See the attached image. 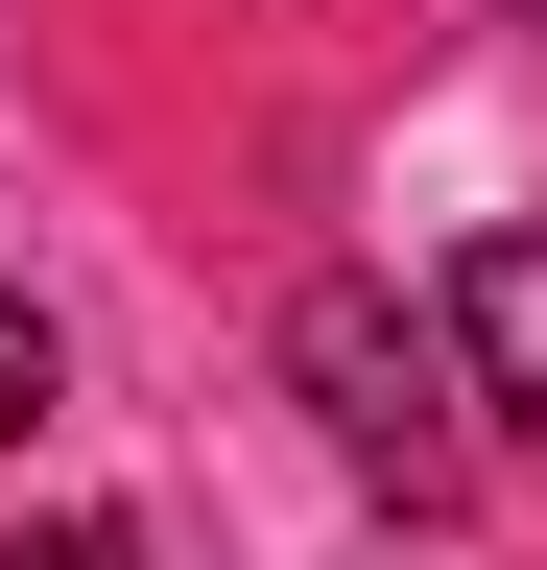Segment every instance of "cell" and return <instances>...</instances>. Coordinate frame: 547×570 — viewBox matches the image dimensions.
I'll list each match as a JSON object with an SVG mask.
<instances>
[{
    "mask_svg": "<svg viewBox=\"0 0 547 570\" xmlns=\"http://www.w3.org/2000/svg\"><path fill=\"white\" fill-rule=\"evenodd\" d=\"M476 356L452 333H404V285H358V262H333V285H286V404L333 428V475H381L404 499V523H452V475H476Z\"/></svg>",
    "mask_w": 547,
    "mask_h": 570,
    "instance_id": "1",
    "label": "cell"
},
{
    "mask_svg": "<svg viewBox=\"0 0 547 570\" xmlns=\"http://www.w3.org/2000/svg\"><path fill=\"white\" fill-rule=\"evenodd\" d=\"M452 356H476V428H547V214L452 262Z\"/></svg>",
    "mask_w": 547,
    "mask_h": 570,
    "instance_id": "2",
    "label": "cell"
},
{
    "mask_svg": "<svg viewBox=\"0 0 547 570\" xmlns=\"http://www.w3.org/2000/svg\"><path fill=\"white\" fill-rule=\"evenodd\" d=\"M48 404H72V356H48V309H25V285H0V452H25Z\"/></svg>",
    "mask_w": 547,
    "mask_h": 570,
    "instance_id": "3",
    "label": "cell"
},
{
    "mask_svg": "<svg viewBox=\"0 0 547 570\" xmlns=\"http://www.w3.org/2000/svg\"><path fill=\"white\" fill-rule=\"evenodd\" d=\"M0 570H144V523H25Z\"/></svg>",
    "mask_w": 547,
    "mask_h": 570,
    "instance_id": "4",
    "label": "cell"
},
{
    "mask_svg": "<svg viewBox=\"0 0 547 570\" xmlns=\"http://www.w3.org/2000/svg\"><path fill=\"white\" fill-rule=\"evenodd\" d=\"M500 24H547V0H500Z\"/></svg>",
    "mask_w": 547,
    "mask_h": 570,
    "instance_id": "5",
    "label": "cell"
}]
</instances>
